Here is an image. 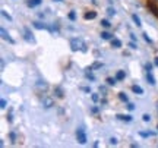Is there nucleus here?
<instances>
[{
	"label": "nucleus",
	"instance_id": "0eeeda50",
	"mask_svg": "<svg viewBox=\"0 0 158 148\" xmlns=\"http://www.w3.org/2000/svg\"><path fill=\"white\" fill-rule=\"evenodd\" d=\"M111 47L113 49H120L122 47V41L117 40V38H111Z\"/></svg>",
	"mask_w": 158,
	"mask_h": 148
},
{
	"label": "nucleus",
	"instance_id": "f8f14e48",
	"mask_svg": "<svg viewBox=\"0 0 158 148\" xmlns=\"http://www.w3.org/2000/svg\"><path fill=\"white\" fill-rule=\"evenodd\" d=\"M132 19H133V22L136 23V27H141V25H142V23H141V19H139V16H138L136 13H133V15H132Z\"/></svg>",
	"mask_w": 158,
	"mask_h": 148
},
{
	"label": "nucleus",
	"instance_id": "f704fd0d",
	"mask_svg": "<svg viewBox=\"0 0 158 148\" xmlns=\"http://www.w3.org/2000/svg\"><path fill=\"white\" fill-rule=\"evenodd\" d=\"M155 66H158V57H155Z\"/></svg>",
	"mask_w": 158,
	"mask_h": 148
},
{
	"label": "nucleus",
	"instance_id": "a878e982",
	"mask_svg": "<svg viewBox=\"0 0 158 148\" xmlns=\"http://www.w3.org/2000/svg\"><path fill=\"white\" fill-rule=\"evenodd\" d=\"M107 13L110 15V16H111V15H114V13H116V11H114L113 7H108V9H107Z\"/></svg>",
	"mask_w": 158,
	"mask_h": 148
},
{
	"label": "nucleus",
	"instance_id": "a211bd4d",
	"mask_svg": "<svg viewBox=\"0 0 158 148\" xmlns=\"http://www.w3.org/2000/svg\"><path fill=\"white\" fill-rule=\"evenodd\" d=\"M139 135L143 138H147V137H152L154 135V132H139Z\"/></svg>",
	"mask_w": 158,
	"mask_h": 148
},
{
	"label": "nucleus",
	"instance_id": "6e6552de",
	"mask_svg": "<svg viewBox=\"0 0 158 148\" xmlns=\"http://www.w3.org/2000/svg\"><path fill=\"white\" fill-rule=\"evenodd\" d=\"M132 91L135 92V94H139V95H142V94H143V90H142L139 85H133V87H132Z\"/></svg>",
	"mask_w": 158,
	"mask_h": 148
},
{
	"label": "nucleus",
	"instance_id": "4468645a",
	"mask_svg": "<svg viewBox=\"0 0 158 148\" xmlns=\"http://www.w3.org/2000/svg\"><path fill=\"white\" fill-rule=\"evenodd\" d=\"M97 13L95 12H88V13H85V19H95Z\"/></svg>",
	"mask_w": 158,
	"mask_h": 148
},
{
	"label": "nucleus",
	"instance_id": "7c9ffc66",
	"mask_svg": "<svg viewBox=\"0 0 158 148\" xmlns=\"http://www.w3.org/2000/svg\"><path fill=\"white\" fill-rule=\"evenodd\" d=\"M129 46H130V49H138V46H136L135 43H130Z\"/></svg>",
	"mask_w": 158,
	"mask_h": 148
},
{
	"label": "nucleus",
	"instance_id": "473e14b6",
	"mask_svg": "<svg viewBox=\"0 0 158 148\" xmlns=\"http://www.w3.org/2000/svg\"><path fill=\"white\" fill-rule=\"evenodd\" d=\"M10 139H12V142H15V133L13 132L10 133Z\"/></svg>",
	"mask_w": 158,
	"mask_h": 148
},
{
	"label": "nucleus",
	"instance_id": "2eb2a0df",
	"mask_svg": "<svg viewBox=\"0 0 158 148\" xmlns=\"http://www.w3.org/2000/svg\"><path fill=\"white\" fill-rule=\"evenodd\" d=\"M40 3H41V0H29L28 6H29V7H34V6H38Z\"/></svg>",
	"mask_w": 158,
	"mask_h": 148
},
{
	"label": "nucleus",
	"instance_id": "aec40b11",
	"mask_svg": "<svg viewBox=\"0 0 158 148\" xmlns=\"http://www.w3.org/2000/svg\"><path fill=\"white\" fill-rule=\"evenodd\" d=\"M2 15H3V16H5L7 21H12V16H10V15H9V13H7L6 11H2Z\"/></svg>",
	"mask_w": 158,
	"mask_h": 148
},
{
	"label": "nucleus",
	"instance_id": "9d476101",
	"mask_svg": "<svg viewBox=\"0 0 158 148\" xmlns=\"http://www.w3.org/2000/svg\"><path fill=\"white\" fill-rule=\"evenodd\" d=\"M117 119L126 120V122H130V120H132V116H129V114H117Z\"/></svg>",
	"mask_w": 158,
	"mask_h": 148
},
{
	"label": "nucleus",
	"instance_id": "1a4fd4ad",
	"mask_svg": "<svg viewBox=\"0 0 158 148\" xmlns=\"http://www.w3.org/2000/svg\"><path fill=\"white\" fill-rule=\"evenodd\" d=\"M101 38L102 40H111V38H113V34H110L108 31H104V32H101Z\"/></svg>",
	"mask_w": 158,
	"mask_h": 148
},
{
	"label": "nucleus",
	"instance_id": "6ab92c4d",
	"mask_svg": "<svg viewBox=\"0 0 158 148\" xmlns=\"http://www.w3.org/2000/svg\"><path fill=\"white\" fill-rule=\"evenodd\" d=\"M118 98H120L122 101L127 103V95H124V92H120V94H118Z\"/></svg>",
	"mask_w": 158,
	"mask_h": 148
},
{
	"label": "nucleus",
	"instance_id": "ddd939ff",
	"mask_svg": "<svg viewBox=\"0 0 158 148\" xmlns=\"http://www.w3.org/2000/svg\"><path fill=\"white\" fill-rule=\"evenodd\" d=\"M124 76H126V74H124L123 70H118L117 74H116V78H117V81H123Z\"/></svg>",
	"mask_w": 158,
	"mask_h": 148
},
{
	"label": "nucleus",
	"instance_id": "72a5a7b5",
	"mask_svg": "<svg viewBox=\"0 0 158 148\" xmlns=\"http://www.w3.org/2000/svg\"><path fill=\"white\" fill-rule=\"evenodd\" d=\"M101 66H102L101 63H95V65H94V68H101Z\"/></svg>",
	"mask_w": 158,
	"mask_h": 148
},
{
	"label": "nucleus",
	"instance_id": "f257e3e1",
	"mask_svg": "<svg viewBox=\"0 0 158 148\" xmlns=\"http://www.w3.org/2000/svg\"><path fill=\"white\" fill-rule=\"evenodd\" d=\"M70 49H72V51H82V53H86L88 51V49H86V44H85V41L82 40V38H72L70 40Z\"/></svg>",
	"mask_w": 158,
	"mask_h": 148
},
{
	"label": "nucleus",
	"instance_id": "f3484780",
	"mask_svg": "<svg viewBox=\"0 0 158 148\" xmlns=\"http://www.w3.org/2000/svg\"><path fill=\"white\" fill-rule=\"evenodd\" d=\"M101 25L104 27V28H110V27H111V23L108 22L107 19H102V21H101Z\"/></svg>",
	"mask_w": 158,
	"mask_h": 148
},
{
	"label": "nucleus",
	"instance_id": "393cba45",
	"mask_svg": "<svg viewBox=\"0 0 158 148\" xmlns=\"http://www.w3.org/2000/svg\"><path fill=\"white\" fill-rule=\"evenodd\" d=\"M69 19H70V21H75V19H76V15H75V12H70V13H69Z\"/></svg>",
	"mask_w": 158,
	"mask_h": 148
},
{
	"label": "nucleus",
	"instance_id": "c756f323",
	"mask_svg": "<svg viewBox=\"0 0 158 148\" xmlns=\"http://www.w3.org/2000/svg\"><path fill=\"white\" fill-rule=\"evenodd\" d=\"M110 144L116 145V144H117V139H116V138H110Z\"/></svg>",
	"mask_w": 158,
	"mask_h": 148
},
{
	"label": "nucleus",
	"instance_id": "9b49d317",
	"mask_svg": "<svg viewBox=\"0 0 158 148\" xmlns=\"http://www.w3.org/2000/svg\"><path fill=\"white\" fill-rule=\"evenodd\" d=\"M25 38H27V40L28 41H32V43H34V37H32V34H31V32H29V29L28 28H25Z\"/></svg>",
	"mask_w": 158,
	"mask_h": 148
},
{
	"label": "nucleus",
	"instance_id": "5701e85b",
	"mask_svg": "<svg viewBox=\"0 0 158 148\" xmlns=\"http://www.w3.org/2000/svg\"><path fill=\"white\" fill-rule=\"evenodd\" d=\"M143 40L147 41V43H152V40H151V38L148 37V34H147V32H143Z\"/></svg>",
	"mask_w": 158,
	"mask_h": 148
},
{
	"label": "nucleus",
	"instance_id": "b1692460",
	"mask_svg": "<svg viewBox=\"0 0 158 148\" xmlns=\"http://www.w3.org/2000/svg\"><path fill=\"white\" fill-rule=\"evenodd\" d=\"M37 85H38V87H43L44 90H45V88H47V84H45L44 81H38V84H37Z\"/></svg>",
	"mask_w": 158,
	"mask_h": 148
},
{
	"label": "nucleus",
	"instance_id": "7ed1b4c3",
	"mask_svg": "<svg viewBox=\"0 0 158 148\" xmlns=\"http://www.w3.org/2000/svg\"><path fill=\"white\" fill-rule=\"evenodd\" d=\"M147 81L149 85H155V78L152 75V70H147Z\"/></svg>",
	"mask_w": 158,
	"mask_h": 148
},
{
	"label": "nucleus",
	"instance_id": "20e7f679",
	"mask_svg": "<svg viewBox=\"0 0 158 148\" xmlns=\"http://www.w3.org/2000/svg\"><path fill=\"white\" fill-rule=\"evenodd\" d=\"M41 101H43V106H44L45 108H50L51 106H53V100H51V98L44 97V98H41Z\"/></svg>",
	"mask_w": 158,
	"mask_h": 148
},
{
	"label": "nucleus",
	"instance_id": "cd10ccee",
	"mask_svg": "<svg viewBox=\"0 0 158 148\" xmlns=\"http://www.w3.org/2000/svg\"><path fill=\"white\" fill-rule=\"evenodd\" d=\"M145 69H147V70H152V63H147V65H145Z\"/></svg>",
	"mask_w": 158,
	"mask_h": 148
},
{
	"label": "nucleus",
	"instance_id": "4be33fe9",
	"mask_svg": "<svg viewBox=\"0 0 158 148\" xmlns=\"http://www.w3.org/2000/svg\"><path fill=\"white\" fill-rule=\"evenodd\" d=\"M142 120H143V122H149V120H151V116H149V114H143V116H142Z\"/></svg>",
	"mask_w": 158,
	"mask_h": 148
},
{
	"label": "nucleus",
	"instance_id": "bb28decb",
	"mask_svg": "<svg viewBox=\"0 0 158 148\" xmlns=\"http://www.w3.org/2000/svg\"><path fill=\"white\" fill-rule=\"evenodd\" d=\"M6 104H7V101H6L5 98H3V100L0 101V107H2V108H6Z\"/></svg>",
	"mask_w": 158,
	"mask_h": 148
},
{
	"label": "nucleus",
	"instance_id": "f03ea898",
	"mask_svg": "<svg viewBox=\"0 0 158 148\" xmlns=\"http://www.w3.org/2000/svg\"><path fill=\"white\" fill-rule=\"evenodd\" d=\"M76 139H78L79 144L86 142V133H85L84 128H78V129H76Z\"/></svg>",
	"mask_w": 158,
	"mask_h": 148
},
{
	"label": "nucleus",
	"instance_id": "2f4dec72",
	"mask_svg": "<svg viewBox=\"0 0 158 148\" xmlns=\"http://www.w3.org/2000/svg\"><path fill=\"white\" fill-rule=\"evenodd\" d=\"M92 100H94V101H98V95H97V94H92Z\"/></svg>",
	"mask_w": 158,
	"mask_h": 148
},
{
	"label": "nucleus",
	"instance_id": "dca6fc26",
	"mask_svg": "<svg viewBox=\"0 0 158 148\" xmlns=\"http://www.w3.org/2000/svg\"><path fill=\"white\" fill-rule=\"evenodd\" d=\"M116 81H117V78H107V84L108 85H116Z\"/></svg>",
	"mask_w": 158,
	"mask_h": 148
},
{
	"label": "nucleus",
	"instance_id": "39448f33",
	"mask_svg": "<svg viewBox=\"0 0 158 148\" xmlns=\"http://www.w3.org/2000/svg\"><path fill=\"white\" fill-rule=\"evenodd\" d=\"M0 32H2V37H3L5 40H7L9 43H13V40L10 38V35H9V32H7V31H6L5 28H2V29H0Z\"/></svg>",
	"mask_w": 158,
	"mask_h": 148
},
{
	"label": "nucleus",
	"instance_id": "423d86ee",
	"mask_svg": "<svg viewBox=\"0 0 158 148\" xmlns=\"http://www.w3.org/2000/svg\"><path fill=\"white\" fill-rule=\"evenodd\" d=\"M32 27H34V28H37V29H47V25H45V23L38 22V21L32 22Z\"/></svg>",
	"mask_w": 158,
	"mask_h": 148
},
{
	"label": "nucleus",
	"instance_id": "c85d7f7f",
	"mask_svg": "<svg viewBox=\"0 0 158 148\" xmlns=\"http://www.w3.org/2000/svg\"><path fill=\"white\" fill-rule=\"evenodd\" d=\"M127 108H129V110H135V104L129 103V104H127Z\"/></svg>",
	"mask_w": 158,
	"mask_h": 148
},
{
	"label": "nucleus",
	"instance_id": "412c9836",
	"mask_svg": "<svg viewBox=\"0 0 158 148\" xmlns=\"http://www.w3.org/2000/svg\"><path fill=\"white\" fill-rule=\"evenodd\" d=\"M56 95H57L59 98H62V97H63V91L60 90V88H57V90H56Z\"/></svg>",
	"mask_w": 158,
	"mask_h": 148
},
{
	"label": "nucleus",
	"instance_id": "c9c22d12",
	"mask_svg": "<svg viewBox=\"0 0 158 148\" xmlns=\"http://www.w3.org/2000/svg\"><path fill=\"white\" fill-rule=\"evenodd\" d=\"M54 2H62V0H54Z\"/></svg>",
	"mask_w": 158,
	"mask_h": 148
}]
</instances>
